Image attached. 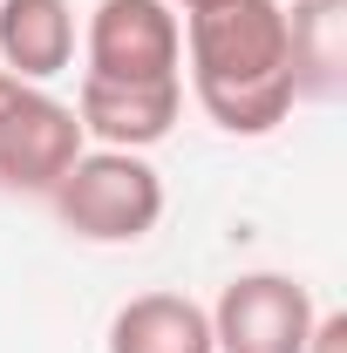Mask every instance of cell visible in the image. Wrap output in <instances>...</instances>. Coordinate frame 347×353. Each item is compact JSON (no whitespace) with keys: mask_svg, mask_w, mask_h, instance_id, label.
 Wrapping results in <instances>:
<instances>
[{"mask_svg":"<svg viewBox=\"0 0 347 353\" xmlns=\"http://www.w3.org/2000/svg\"><path fill=\"white\" fill-rule=\"evenodd\" d=\"M191 95L225 136H272L293 102V14L286 0H212L184 14Z\"/></svg>","mask_w":347,"mask_h":353,"instance_id":"6da1fadb","label":"cell"},{"mask_svg":"<svg viewBox=\"0 0 347 353\" xmlns=\"http://www.w3.org/2000/svg\"><path fill=\"white\" fill-rule=\"evenodd\" d=\"M48 204L82 245H136L164 218V176L143 150H82L75 170L48 190Z\"/></svg>","mask_w":347,"mask_h":353,"instance_id":"7a4b0ae2","label":"cell"},{"mask_svg":"<svg viewBox=\"0 0 347 353\" xmlns=\"http://www.w3.org/2000/svg\"><path fill=\"white\" fill-rule=\"evenodd\" d=\"M82 150H88V136L75 123V102L48 95L41 82H14L0 68V190L48 197L75 170Z\"/></svg>","mask_w":347,"mask_h":353,"instance_id":"3957f363","label":"cell"},{"mask_svg":"<svg viewBox=\"0 0 347 353\" xmlns=\"http://www.w3.org/2000/svg\"><path fill=\"white\" fill-rule=\"evenodd\" d=\"M82 75L95 82H184V21L171 0H95L82 28Z\"/></svg>","mask_w":347,"mask_h":353,"instance_id":"277c9868","label":"cell"},{"mask_svg":"<svg viewBox=\"0 0 347 353\" xmlns=\"http://www.w3.org/2000/svg\"><path fill=\"white\" fill-rule=\"evenodd\" d=\"M313 319H320V306L293 272H238L212 306V347L218 353H306Z\"/></svg>","mask_w":347,"mask_h":353,"instance_id":"5b68a950","label":"cell"},{"mask_svg":"<svg viewBox=\"0 0 347 353\" xmlns=\"http://www.w3.org/2000/svg\"><path fill=\"white\" fill-rule=\"evenodd\" d=\"M184 116V82H95L75 88V123L95 150H150Z\"/></svg>","mask_w":347,"mask_h":353,"instance_id":"8992f818","label":"cell"},{"mask_svg":"<svg viewBox=\"0 0 347 353\" xmlns=\"http://www.w3.org/2000/svg\"><path fill=\"white\" fill-rule=\"evenodd\" d=\"M75 61L68 0H0V68L14 82H55Z\"/></svg>","mask_w":347,"mask_h":353,"instance_id":"52a82bcc","label":"cell"},{"mask_svg":"<svg viewBox=\"0 0 347 353\" xmlns=\"http://www.w3.org/2000/svg\"><path fill=\"white\" fill-rule=\"evenodd\" d=\"M109 353H218L212 312L184 292H136L109 319Z\"/></svg>","mask_w":347,"mask_h":353,"instance_id":"ba28073f","label":"cell"},{"mask_svg":"<svg viewBox=\"0 0 347 353\" xmlns=\"http://www.w3.org/2000/svg\"><path fill=\"white\" fill-rule=\"evenodd\" d=\"M306 353H347V312H320V319H313Z\"/></svg>","mask_w":347,"mask_h":353,"instance_id":"9c48e42d","label":"cell"},{"mask_svg":"<svg viewBox=\"0 0 347 353\" xmlns=\"http://www.w3.org/2000/svg\"><path fill=\"white\" fill-rule=\"evenodd\" d=\"M171 7H184V14H191V7H212V0H171Z\"/></svg>","mask_w":347,"mask_h":353,"instance_id":"30bf717a","label":"cell"}]
</instances>
